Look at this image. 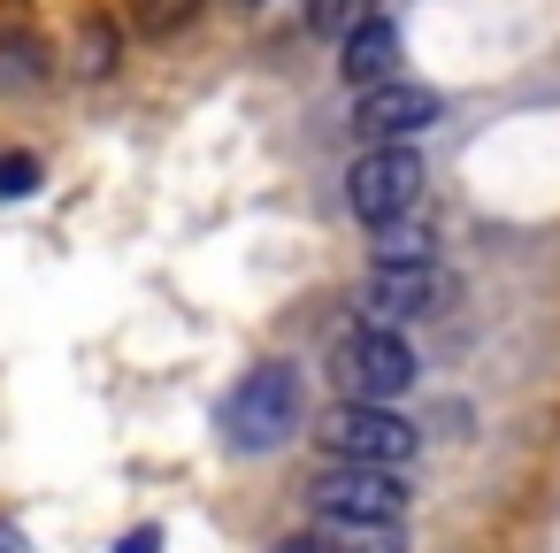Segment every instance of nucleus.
<instances>
[{
    "mask_svg": "<svg viewBox=\"0 0 560 553\" xmlns=\"http://www.w3.org/2000/svg\"><path fill=\"white\" fill-rule=\"evenodd\" d=\"M215 423H223V446L231 453H277L307 423V377L292 361H261V369L238 377V392L215 407Z\"/></svg>",
    "mask_w": 560,
    "mask_h": 553,
    "instance_id": "f257e3e1",
    "label": "nucleus"
},
{
    "mask_svg": "<svg viewBox=\"0 0 560 553\" xmlns=\"http://www.w3.org/2000/svg\"><path fill=\"white\" fill-rule=\"evenodd\" d=\"M315 446L330 461H369V469H407L422 453V430L407 415H392V400H338L315 423Z\"/></svg>",
    "mask_w": 560,
    "mask_h": 553,
    "instance_id": "f03ea898",
    "label": "nucleus"
},
{
    "mask_svg": "<svg viewBox=\"0 0 560 553\" xmlns=\"http://www.w3.org/2000/svg\"><path fill=\"white\" fill-rule=\"evenodd\" d=\"M422 193H430V170H422V154H415L407 139H399V147H361L353 170H346V208H353L369 231L407 223V216L422 208Z\"/></svg>",
    "mask_w": 560,
    "mask_h": 553,
    "instance_id": "7ed1b4c3",
    "label": "nucleus"
},
{
    "mask_svg": "<svg viewBox=\"0 0 560 553\" xmlns=\"http://www.w3.org/2000/svg\"><path fill=\"white\" fill-rule=\"evenodd\" d=\"M330 377H338L346 400H399L422 369H415V354H407V338L392 323H353L330 346Z\"/></svg>",
    "mask_w": 560,
    "mask_h": 553,
    "instance_id": "20e7f679",
    "label": "nucleus"
},
{
    "mask_svg": "<svg viewBox=\"0 0 560 553\" xmlns=\"http://www.w3.org/2000/svg\"><path fill=\"white\" fill-rule=\"evenodd\" d=\"M460 300V277L430 254V262H376L361 285V323H422L445 315Z\"/></svg>",
    "mask_w": 560,
    "mask_h": 553,
    "instance_id": "39448f33",
    "label": "nucleus"
},
{
    "mask_svg": "<svg viewBox=\"0 0 560 553\" xmlns=\"http://www.w3.org/2000/svg\"><path fill=\"white\" fill-rule=\"evenodd\" d=\"M315 515H376V522H407V476L399 469H369V461H323L307 484Z\"/></svg>",
    "mask_w": 560,
    "mask_h": 553,
    "instance_id": "423d86ee",
    "label": "nucleus"
},
{
    "mask_svg": "<svg viewBox=\"0 0 560 553\" xmlns=\"http://www.w3.org/2000/svg\"><path fill=\"white\" fill-rule=\"evenodd\" d=\"M445 116V93L438 85H415V78H384V85H361L353 93V131L369 147H399L415 131H430Z\"/></svg>",
    "mask_w": 560,
    "mask_h": 553,
    "instance_id": "0eeeda50",
    "label": "nucleus"
},
{
    "mask_svg": "<svg viewBox=\"0 0 560 553\" xmlns=\"http://www.w3.org/2000/svg\"><path fill=\"white\" fill-rule=\"evenodd\" d=\"M399 62H407V39H399V24L392 16H369V24H353L346 39H338V78L361 93V85H384V78H399Z\"/></svg>",
    "mask_w": 560,
    "mask_h": 553,
    "instance_id": "6e6552de",
    "label": "nucleus"
},
{
    "mask_svg": "<svg viewBox=\"0 0 560 553\" xmlns=\"http://www.w3.org/2000/svg\"><path fill=\"white\" fill-rule=\"evenodd\" d=\"M315 538L323 553H407V530L376 515H315Z\"/></svg>",
    "mask_w": 560,
    "mask_h": 553,
    "instance_id": "1a4fd4ad",
    "label": "nucleus"
},
{
    "mask_svg": "<svg viewBox=\"0 0 560 553\" xmlns=\"http://www.w3.org/2000/svg\"><path fill=\"white\" fill-rule=\"evenodd\" d=\"M124 16H131L139 39H177L200 16V0H124Z\"/></svg>",
    "mask_w": 560,
    "mask_h": 553,
    "instance_id": "9d476101",
    "label": "nucleus"
},
{
    "mask_svg": "<svg viewBox=\"0 0 560 553\" xmlns=\"http://www.w3.org/2000/svg\"><path fill=\"white\" fill-rule=\"evenodd\" d=\"M369 16H384V0H307V32L315 39H346L353 24H369Z\"/></svg>",
    "mask_w": 560,
    "mask_h": 553,
    "instance_id": "9b49d317",
    "label": "nucleus"
},
{
    "mask_svg": "<svg viewBox=\"0 0 560 553\" xmlns=\"http://www.w3.org/2000/svg\"><path fill=\"white\" fill-rule=\"evenodd\" d=\"M438 246H430V231H415V223H384L376 231V262H430Z\"/></svg>",
    "mask_w": 560,
    "mask_h": 553,
    "instance_id": "f8f14e48",
    "label": "nucleus"
},
{
    "mask_svg": "<svg viewBox=\"0 0 560 553\" xmlns=\"http://www.w3.org/2000/svg\"><path fill=\"white\" fill-rule=\"evenodd\" d=\"M39 185V162L32 154H0V200H24Z\"/></svg>",
    "mask_w": 560,
    "mask_h": 553,
    "instance_id": "ddd939ff",
    "label": "nucleus"
},
{
    "mask_svg": "<svg viewBox=\"0 0 560 553\" xmlns=\"http://www.w3.org/2000/svg\"><path fill=\"white\" fill-rule=\"evenodd\" d=\"M116 553H162V530H124Z\"/></svg>",
    "mask_w": 560,
    "mask_h": 553,
    "instance_id": "4468645a",
    "label": "nucleus"
},
{
    "mask_svg": "<svg viewBox=\"0 0 560 553\" xmlns=\"http://www.w3.org/2000/svg\"><path fill=\"white\" fill-rule=\"evenodd\" d=\"M0 553H32V538H24L16 522H0Z\"/></svg>",
    "mask_w": 560,
    "mask_h": 553,
    "instance_id": "2eb2a0df",
    "label": "nucleus"
},
{
    "mask_svg": "<svg viewBox=\"0 0 560 553\" xmlns=\"http://www.w3.org/2000/svg\"><path fill=\"white\" fill-rule=\"evenodd\" d=\"M269 553H323V538H284V545H269Z\"/></svg>",
    "mask_w": 560,
    "mask_h": 553,
    "instance_id": "dca6fc26",
    "label": "nucleus"
},
{
    "mask_svg": "<svg viewBox=\"0 0 560 553\" xmlns=\"http://www.w3.org/2000/svg\"><path fill=\"white\" fill-rule=\"evenodd\" d=\"M238 9H254V0H238Z\"/></svg>",
    "mask_w": 560,
    "mask_h": 553,
    "instance_id": "f3484780",
    "label": "nucleus"
}]
</instances>
